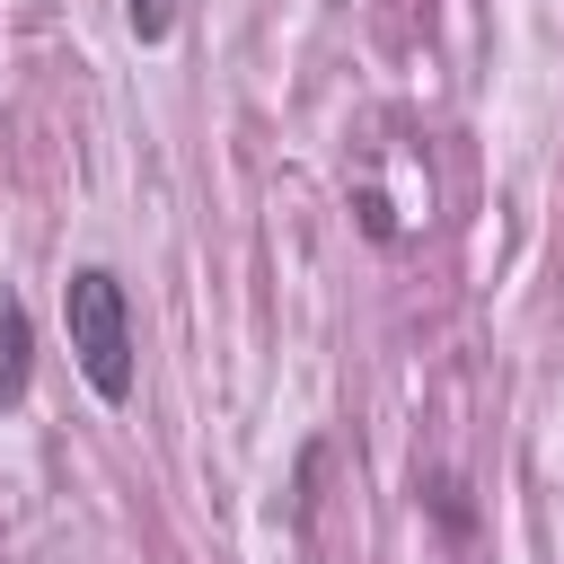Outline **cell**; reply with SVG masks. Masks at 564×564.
<instances>
[{
	"label": "cell",
	"instance_id": "3957f363",
	"mask_svg": "<svg viewBox=\"0 0 564 564\" xmlns=\"http://www.w3.org/2000/svg\"><path fill=\"white\" fill-rule=\"evenodd\" d=\"M123 18H132V35H141V44H159V35L176 26V0H123Z\"/></svg>",
	"mask_w": 564,
	"mask_h": 564
},
{
	"label": "cell",
	"instance_id": "7a4b0ae2",
	"mask_svg": "<svg viewBox=\"0 0 564 564\" xmlns=\"http://www.w3.org/2000/svg\"><path fill=\"white\" fill-rule=\"evenodd\" d=\"M26 361H35V335H26V308L0 300V405L26 397Z\"/></svg>",
	"mask_w": 564,
	"mask_h": 564
},
{
	"label": "cell",
	"instance_id": "6da1fadb",
	"mask_svg": "<svg viewBox=\"0 0 564 564\" xmlns=\"http://www.w3.org/2000/svg\"><path fill=\"white\" fill-rule=\"evenodd\" d=\"M62 326H70L79 379H88L106 405H123V397H132V300H123V282H115L106 264H79V273L62 282Z\"/></svg>",
	"mask_w": 564,
	"mask_h": 564
}]
</instances>
